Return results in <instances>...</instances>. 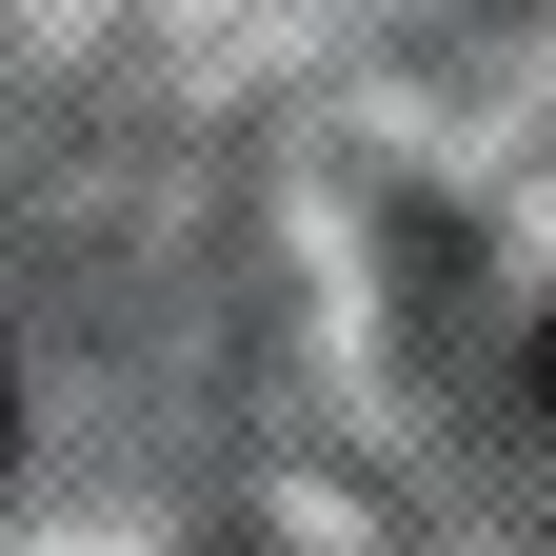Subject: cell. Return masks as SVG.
Listing matches in <instances>:
<instances>
[{"label":"cell","instance_id":"2","mask_svg":"<svg viewBox=\"0 0 556 556\" xmlns=\"http://www.w3.org/2000/svg\"><path fill=\"white\" fill-rule=\"evenodd\" d=\"M536 378H556V338H536Z\"/></svg>","mask_w":556,"mask_h":556},{"label":"cell","instance_id":"1","mask_svg":"<svg viewBox=\"0 0 556 556\" xmlns=\"http://www.w3.org/2000/svg\"><path fill=\"white\" fill-rule=\"evenodd\" d=\"M0 438H21V378H0Z\"/></svg>","mask_w":556,"mask_h":556}]
</instances>
